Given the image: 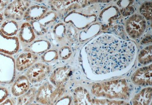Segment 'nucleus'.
Here are the masks:
<instances>
[{
  "instance_id": "nucleus-1",
  "label": "nucleus",
  "mask_w": 152,
  "mask_h": 105,
  "mask_svg": "<svg viewBox=\"0 0 152 105\" xmlns=\"http://www.w3.org/2000/svg\"><path fill=\"white\" fill-rule=\"evenodd\" d=\"M135 48L131 41L106 34L100 36L88 45L86 52L94 72L104 74L126 68L135 56Z\"/></svg>"
},
{
  "instance_id": "nucleus-2",
  "label": "nucleus",
  "mask_w": 152,
  "mask_h": 105,
  "mask_svg": "<svg viewBox=\"0 0 152 105\" xmlns=\"http://www.w3.org/2000/svg\"><path fill=\"white\" fill-rule=\"evenodd\" d=\"M91 92L97 97L123 100L130 97L131 89L126 79H119L95 83L92 86Z\"/></svg>"
},
{
  "instance_id": "nucleus-3",
  "label": "nucleus",
  "mask_w": 152,
  "mask_h": 105,
  "mask_svg": "<svg viewBox=\"0 0 152 105\" xmlns=\"http://www.w3.org/2000/svg\"><path fill=\"white\" fill-rule=\"evenodd\" d=\"M74 105H130L123 100L95 99L91 98L86 89L78 87L73 93Z\"/></svg>"
},
{
  "instance_id": "nucleus-4",
  "label": "nucleus",
  "mask_w": 152,
  "mask_h": 105,
  "mask_svg": "<svg viewBox=\"0 0 152 105\" xmlns=\"http://www.w3.org/2000/svg\"><path fill=\"white\" fill-rule=\"evenodd\" d=\"M65 91L64 86L56 87L46 83L40 86L37 91V102L44 105H54Z\"/></svg>"
},
{
  "instance_id": "nucleus-5",
  "label": "nucleus",
  "mask_w": 152,
  "mask_h": 105,
  "mask_svg": "<svg viewBox=\"0 0 152 105\" xmlns=\"http://www.w3.org/2000/svg\"><path fill=\"white\" fill-rule=\"evenodd\" d=\"M29 5V1L21 0L13 1L5 9L4 12L5 17L10 20L20 21L23 17Z\"/></svg>"
},
{
  "instance_id": "nucleus-6",
  "label": "nucleus",
  "mask_w": 152,
  "mask_h": 105,
  "mask_svg": "<svg viewBox=\"0 0 152 105\" xmlns=\"http://www.w3.org/2000/svg\"><path fill=\"white\" fill-rule=\"evenodd\" d=\"M146 28V21L142 16L138 14L132 16L126 24V31L133 39L138 38L140 37Z\"/></svg>"
},
{
  "instance_id": "nucleus-7",
  "label": "nucleus",
  "mask_w": 152,
  "mask_h": 105,
  "mask_svg": "<svg viewBox=\"0 0 152 105\" xmlns=\"http://www.w3.org/2000/svg\"><path fill=\"white\" fill-rule=\"evenodd\" d=\"M50 71L51 68L47 64L36 63L28 69L26 76L30 83L34 84L44 80L50 74Z\"/></svg>"
},
{
  "instance_id": "nucleus-8",
  "label": "nucleus",
  "mask_w": 152,
  "mask_h": 105,
  "mask_svg": "<svg viewBox=\"0 0 152 105\" xmlns=\"http://www.w3.org/2000/svg\"><path fill=\"white\" fill-rule=\"evenodd\" d=\"M57 16L55 12H48L40 19L32 22L31 25L35 32L39 35L45 34L55 22Z\"/></svg>"
},
{
  "instance_id": "nucleus-9",
  "label": "nucleus",
  "mask_w": 152,
  "mask_h": 105,
  "mask_svg": "<svg viewBox=\"0 0 152 105\" xmlns=\"http://www.w3.org/2000/svg\"><path fill=\"white\" fill-rule=\"evenodd\" d=\"M152 79V64L138 69L132 77L133 83L139 86L151 85Z\"/></svg>"
},
{
  "instance_id": "nucleus-10",
  "label": "nucleus",
  "mask_w": 152,
  "mask_h": 105,
  "mask_svg": "<svg viewBox=\"0 0 152 105\" xmlns=\"http://www.w3.org/2000/svg\"><path fill=\"white\" fill-rule=\"evenodd\" d=\"M38 56L32 52H26L19 55L16 59L15 67L19 71L28 69L37 61Z\"/></svg>"
},
{
  "instance_id": "nucleus-11",
  "label": "nucleus",
  "mask_w": 152,
  "mask_h": 105,
  "mask_svg": "<svg viewBox=\"0 0 152 105\" xmlns=\"http://www.w3.org/2000/svg\"><path fill=\"white\" fill-rule=\"evenodd\" d=\"M71 72L70 69L67 67H59L51 73L50 77V81L56 87H61L68 79Z\"/></svg>"
},
{
  "instance_id": "nucleus-12",
  "label": "nucleus",
  "mask_w": 152,
  "mask_h": 105,
  "mask_svg": "<svg viewBox=\"0 0 152 105\" xmlns=\"http://www.w3.org/2000/svg\"><path fill=\"white\" fill-rule=\"evenodd\" d=\"M48 9L43 5H35L29 7L24 15V20L28 22L38 21L44 17Z\"/></svg>"
},
{
  "instance_id": "nucleus-13",
  "label": "nucleus",
  "mask_w": 152,
  "mask_h": 105,
  "mask_svg": "<svg viewBox=\"0 0 152 105\" xmlns=\"http://www.w3.org/2000/svg\"><path fill=\"white\" fill-rule=\"evenodd\" d=\"M30 86V82L26 76H19L12 85V94L15 96H20L29 90Z\"/></svg>"
},
{
  "instance_id": "nucleus-14",
  "label": "nucleus",
  "mask_w": 152,
  "mask_h": 105,
  "mask_svg": "<svg viewBox=\"0 0 152 105\" xmlns=\"http://www.w3.org/2000/svg\"><path fill=\"white\" fill-rule=\"evenodd\" d=\"M19 38L22 42L29 44L36 38L35 32L31 24L24 22L21 25L19 33Z\"/></svg>"
},
{
  "instance_id": "nucleus-15",
  "label": "nucleus",
  "mask_w": 152,
  "mask_h": 105,
  "mask_svg": "<svg viewBox=\"0 0 152 105\" xmlns=\"http://www.w3.org/2000/svg\"><path fill=\"white\" fill-rule=\"evenodd\" d=\"M152 88L146 87L137 94L132 101L133 105H149L151 101Z\"/></svg>"
},
{
  "instance_id": "nucleus-16",
  "label": "nucleus",
  "mask_w": 152,
  "mask_h": 105,
  "mask_svg": "<svg viewBox=\"0 0 152 105\" xmlns=\"http://www.w3.org/2000/svg\"><path fill=\"white\" fill-rule=\"evenodd\" d=\"M37 91V90L34 87L29 89L26 93L18 97L17 105L31 104L36 99Z\"/></svg>"
},
{
  "instance_id": "nucleus-17",
  "label": "nucleus",
  "mask_w": 152,
  "mask_h": 105,
  "mask_svg": "<svg viewBox=\"0 0 152 105\" xmlns=\"http://www.w3.org/2000/svg\"><path fill=\"white\" fill-rule=\"evenodd\" d=\"M18 26L17 22L14 20H9L4 23L2 26L1 30L6 36H13L17 34Z\"/></svg>"
},
{
  "instance_id": "nucleus-18",
  "label": "nucleus",
  "mask_w": 152,
  "mask_h": 105,
  "mask_svg": "<svg viewBox=\"0 0 152 105\" xmlns=\"http://www.w3.org/2000/svg\"><path fill=\"white\" fill-rule=\"evenodd\" d=\"M152 59V46L150 45L141 51L138 56V60L140 64H146L151 62Z\"/></svg>"
},
{
  "instance_id": "nucleus-19",
  "label": "nucleus",
  "mask_w": 152,
  "mask_h": 105,
  "mask_svg": "<svg viewBox=\"0 0 152 105\" xmlns=\"http://www.w3.org/2000/svg\"><path fill=\"white\" fill-rule=\"evenodd\" d=\"M152 8V3L147 2L144 4L140 10L141 14L143 15L147 20H151Z\"/></svg>"
},
{
  "instance_id": "nucleus-20",
  "label": "nucleus",
  "mask_w": 152,
  "mask_h": 105,
  "mask_svg": "<svg viewBox=\"0 0 152 105\" xmlns=\"http://www.w3.org/2000/svg\"><path fill=\"white\" fill-rule=\"evenodd\" d=\"M59 56L63 59H66L69 57L71 54L70 48L67 47H63L59 50Z\"/></svg>"
},
{
  "instance_id": "nucleus-21",
  "label": "nucleus",
  "mask_w": 152,
  "mask_h": 105,
  "mask_svg": "<svg viewBox=\"0 0 152 105\" xmlns=\"http://www.w3.org/2000/svg\"><path fill=\"white\" fill-rule=\"evenodd\" d=\"M71 102V98L69 96H66L60 98L54 105H70Z\"/></svg>"
},
{
  "instance_id": "nucleus-22",
  "label": "nucleus",
  "mask_w": 152,
  "mask_h": 105,
  "mask_svg": "<svg viewBox=\"0 0 152 105\" xmlns=\"http://www.w3.org/2000/svg\"><path fill=\"white\" fill-rule=\"evenodd\" d=\"M8 95L9 92L6 88L0 87V103H2L6 100Z\"/></svg>"
},
{
  "instance_id": "nucleus-23",
  "label": "nucleus",
  "mask_w": 152,
  "mask_h": 105,
  "mask_svg": "<svg viewBox=\"0 0 152 105\" xmlns=\"http://www.w3.org/2000/svg\"><path fill=\"white\" fill-rule=\"evenodd\" d=\"M9 2L8 1H0V11L3 10Z\"/></svg>"
},
{
  "instance_id": "nucleus-24",
  "label": "nucleus",
  "mask_w": 152,
  "mask_h": 105,
  "mask_svg": "<svg viewBox=\"0 0 152 105\" xmlns=\"http://www.w3.org/2000/svg\"><path fill=\"white\" fill-rule=\"evenodd\" d=\"M0 105H13L12 101L10 99H6Z\"/></svg>"
},
{
  "instance_id": "nucleus-25",
  "label": "nucleus",
  "mask_w": 152,
  "mask_h": 105,
  "mask_svg": "<svg viewBox=\"0 0 152 105\" xmlns=\"http://www.w3.org/2000/svg\"><path fill=\"white\" fill-rule=\"evenodd\" d=\"M30 105H42L40 104H37V103H32Z\"/></svg>"
}]
</instances>
